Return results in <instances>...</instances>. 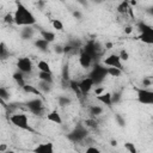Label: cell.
Instances as JSON below:
<instances>
[{"mask_svg":"<svg viewBox=\"0 0 153 153\" xmlns=\"http://www.w3.org/2000/svg\"><path fill=\"white\" fill-rule=\"evenodd\" d=\"M88 75L93 79L94 84L98 85V84H100V82H103L105 80L106 75H109L108 74V67H105V65L103 66V65L97 63V65L93 66V68L91 69V72H90Z\"/></svg>","mask_w":153,"mask_h":153,"instance_id":"obj_4","label":"cell"},{"mask_svg":"<svg viewBox=\"0 0 153 153\" xmlns=\"http://www.w3.org/2000/svg\"><path fill=\"white\" fill-rule=\"evenodd\" d=\"M93 62V57L91 55H88L86 51L81 50L80 55H79V65L82 67V68H90L91 65Z\"/></svg>","mask_w":153,"mask_h":153,"instance_id":"obj_11","label":"cell"},{"mask_svg":"<svg viewBox=\"0 0 153 153\" xmlns=\"http://www.w3.org/2000/svg\"><path fill=\"white\" fill-rule=\"evenodd\" d=\"M137 102L143 105H153V91L146 87L137 90Z\"/></svg>","mask_w":153,"mask_h":153,"instance_id":"obj_6","label":"cell"},{"mask_svg":"<svg viewBox=\"0 0 153 153\" xmlns=\"http://www.w3.org/2000/svg\"><path fill=\"white\" fill-rule=\"evenodd\" d=\"M37 68H38L39 72H49V73H53V72H51V68H50V65H49L47 61H44V60L38 61Z\"/></svg>","mask_w":153,"mask_h":153,"instance_id":"obj_22","label":"cell"},{"mask_svg":"<svg viewBox=\"0 0 153 153\" xmlns=\"http://www.w3.org/2000/svg\"><path fill=\"white\" fill-rule=\"evenodd\" d=\"M8 98H10V92L7 91V88L5 86H1L0 87V99L7 100Z\"/></svg>","mask_w":153,"mask_h":153,"instance_id":"obj_29","label":"cell"},{"mask_svg":"<svg viewBox=\"0 0 153 153\" xmlns=\"http://www.w3.org/2000/svg\"><path fill=\"white\" fill-rule=\"evenodd\" d=\"M129 8H130V7H129V1H128V0H123V1L118 5L117 11H118L120 13H124V14H126V13L129 11Z\"/></svg>","mask_w":153,"mask_h":153,"instance_id":"obj_25","label":"cell"},{"mask_svg":"<svg viewBox=\"0 0 153 153\" xmlns=\"http://www.w3.org/2000/svg\"><path fill=\"white\" fill-rule=\"evenodd\" d=\"M84 51H86L88 55H91L93 59H96V56H98V53H99V48L97 47V44L93 42V41H91V42H88V43H86V45L84 47V49H82Z\"/></svg>","mask_w":153,"mask_h":153,"instance_id":"obj_13","label":"cell"},{"mask_svg":"<svg viewBox=\"0 0 153 153\" xmlns=\"http://www.w3.org/2000/svg\"><path fill=\"white\" fill-rule=\"evenodd\" d=\"M120 98H121V96H120V93H112V103H117L118 100H120Z\"/></svg>","mask_w":153,"mask_h":153,"instance_id":"obj_35","label":"cell"},{"mask_svg":"<svg viewBox=\"0 0 153 153\" xmlns=\"http://www.w3.org/2000/svg\"><path fill=\"white\" fill-rule=\"evenodd\" d=\"M103 65H105L108 67L122 68V60H121V57H120L118 54H110V55H108L103 60Z\"/></svg>","mask_w":153,"mask_h":153,"instance_id":"obj_9","label":"cell"},{"mask_svg":"<svg viewBox=\"0 0 153 153\" xmlns=\"http://www.w3.org/2000/svg\"><path fill=\"white\" fill-rule=\"evenodd\" d=\"M78 1H84V0H78Z\"/></svg>","mask_w":153,"mask_h":153,"instance_id":"obj_41","label":"cell"},{"mask_svg":"<svg viewBox=\"0 0 153 153\" xmlns=\"http://www.w3.org/2000/svg\"><path fill=\"white\" fill-rule=\"evenodd\" d=\"M47 120L55 124H62V117L57 110H53L47 115Z\"/></svg>","mask_w":153,"mask_h":153,"instance_id":"obj_16","label":"cell"},{"mask_svg":"<svg viewBox=\"0 0 153 153\" xmlns=\"http://www.w3.org/2000/svg\"><path fill=\"white\" fill-rule=\"evenodd\" d=\"M105 47H106V49H111L112 48V43H106Z\"/></svg>","mask_w":153,"mask_h":153,"instance_id":"obj_39","label":"cell"},{"mask_svg":"<svg viewBox=\"0 0 153 153\" xmlns=\"http://www.w3.org/2000/svg\"><path fill=\"white\" fill-rule=\"evenodd\" d=\"M49 44H50V43H49L48 41H45L44 38H42V37L35 41V45H36L37 49L41 50V51H47L48 48H49Z\"/></svg>","mask_w":153,"mask_h":153,"instance_id":"obj_19","label":"cell"},{"mask_svg":"<svg viewBox=\"0 0 153 153\" xmlns=\"http://www.w3.org/2000/svg\"><path fill=\"white\" fill-rule=\"evenodd\" d=\"M37 76L42 81H47V82H50V84H53V81H54L53 73H49V72H39Z\"/></svg>","mask_w":153,"mask_h":153,"instance_id":"obj_21","label":"cell"},{"mask_svg":"<svg viewBox=\"0 0 153 153\" xmlns=\"http://www.w3.org/2000/svg\"><path fill=\"white\" fill-rule=\"evenodd\" d=\"M116 120H117V122H118L120 126H124V120H122V117H121L120 115L116 116Z\"/></svg>","mask_w":153,"mask_h":153,"instance_id":"obj_37","label":"cell"},{"mask_svg":"<svg viewBox=\"0 0 153 153\" xmlns=\"http://www.w3.org/2000/svg\"><path fill=\"white\" fill-rule=\"evenodd\" d=\"M118 55H120V57H121L122 61H128V60H129V54H128V51L124 50V49H122Z\"/></svg>","mask_w":153,"mask_h":153,"instance_id":"obj_31","label":"cell"},{"mask_svg":"<svg viewBox=\"0 0 153 153\" xmlns=\"http://www.w3.org/2000/svg\"><path fill=\"white\" fill-rule=\"evenodd\" d=\"M103 112V108L99 106V105H91L90 106V114L92 116H98V115H102Z\"/></svg>","mask_w":153,"mask_h":153,"instance_id":"obj_27","label":"cell"},{"mask_svg":"<svg viewBox=\"0 0 153 153\" xmlns=\"http://www.w3.org/2000/svg\"><path fill=\"white\" fill-rule=\"evenodd\" d=\"M41 37L42 38H44L45 41H48L49 43H51V42H54L55 41V38H56V36H55V33L54 32H51V31H48V30H41Z\"/></svg>","mask_w":153,"mask_h":153,"instance_id":"obj_20","label":"cell"},{"mask_svg":"<svg viewBox=\"0 0 153 153\" xmlns=\"http://www.w3.org/2000/svg\"><path fill=\"white\" fill-rule=\"evenodd\" d=\"M108 74H109L110 76H114V78L121 76V74H122V68H117V67H108Z\"/></svg>","mask_w":153,"mask_h":153,"instance_id":"obj_23","label":"cell"},{"mask_svg":"<svg viewBox=\"0 0 153 153\" xmlns=\"http://www.w3.org/2000/svg\"><path fill=\"white\" fill-rule=\"evenodd\" d=\"M4 22L7 23V24L14 23V17H13V14H12V13H7V14L5 16V18H4Z\"/></svg>","mask_w":153,"mask_h":153,"instance_id":"obj_32","label":"cell"},{"mask_svg":"<svg viewBox=\"0 0 153 153\" xmlns=\"http://www.w3.org/2000/svg\"><path fill=\"white\" fill-rule=\"evenodd\" d=\"M86 136H87V129H86V127H84V126H81V124L76 126V127L68 134V139L72 140V141H74V142H79V141L84 140Z\"/></svg>","mask_w":153,"mask_h":153,"instance_id":"obj_7","label":"cell"},{"mask_svg":"<svg viewBox=\"0 0 153 153\" xmlns=\"http://www.w3.org/2000/svg\"><path fill=\"white\" fill-rule=\"evenodd\" d=\"M22 88L25 93H29V94H32V96H36V97H42V94H43L37 86L31 85V84H25Z\"/></svg>","mask_w":153,"mask_h":153,"instance_id":"obj_15","label":"cell"},{"mask_svg":"<svg viewBox=\"0 0 153 153\" xmlns=\"http://www.w3.org/2000/svg\"><path fill=\"white\" fill-rule=\"evenodd\" d=\"M26 109L33 115H37V116L42 115V112L44 110V104H43L42 97H36V98L27 100L26 102Z\"/></svg>","mask_w":153,"mask_h":153,"instance_id":"obj_5","label":"cell"},{"mask_svg":"<svg viewBox=\"0 0 153 153\" xmlns=\"http://www.w3.org/2000/svg\"><path fill=\"white\" fill-rule=\"evenodd\" d=\"M51 25H53V27H54L55 30H57V31H62V30H63V24H62V22H61L60 19H53V20H51Z\"/></svg>","mask_w":153,"mask_h":153,"instance_id":"obj_28","label":"cell"},{"mask_svg":"<svg viewBox=\"0 0 153 153\" xmlns=\"http://www.w3.org/2000/svg\"><path fill=\"white\" fill-rule=\"evenodd\" d=\"M148 12H149V14H151V16H153V6H152V7L148 10Z\"/></svg>","mask_w":153,"mask_h":153,"instance_id":"obj_40","label":"cell"},{"mask_svg":"<svg viewBox=\"0 0 153 153\" xmlns=\"http://www.w3.org/2000/svg\"><path fill=\"white\" fill-rule=\"evenodd\" d=\"M17 68H18V71H20L24 74H30L32 72V69H33L31 59L27 57V56L19 57L18 61H17Z\"/></svg>","mask_w":153,"mask_h":153,"instance_id":"obj_8","label":"cell"},{"mask_svg":"<svg viewBox=\"0 0 153 153\" xmlns=\"http://www.w3.org/2000/svg\"><path fill=\"white\" fill-rule=\"evenodd\" d=\"M96 99H97L99 103H102V104H104V105H106V106H110V105L112 104V93L104 91L103 93L96 96Z\"/></svg>","mask_w":153,"mask_h":153,"instance_id":"obj_14","label":"cell"},{"mask_svg":"<svg viewBox=\"0 0 153 153\" xmlns=\"http://www.w3.org/2000/svg\"><path fill=\"white\" fill-rule=\"evenodd\" d=\"M8 56H10V50L7 49V47L5 45V43L1 42V44H0V57H1V60H5Z\"/></svg>","mask_w":153,"mask_h":153,"instance_id":"obj_26","label":"cell"},{"mask_svg":"<svg viewBox=\"0 0 153 153\" xmlns=\"http://www.w3.org/2000/svg\"><path fill=\"white\" fill-rule=\"evenodd\" d=\"M13 17H14V24L18 26H32L37 22L33 13L20 2L17 4Z\"/></svg>","mask_w":153,"mask_h":153,"instance_id":"obj_1","label":"cell"},{"mask_svg":"<svg viewBox=\"0 0 153 153\" xmlns=\"http://www.w3.org/2000/svg\"><path fill=\"white\" fill-rule=\"evenodd\" d=\"M137 27H139V39L145 44L153 45V26L141 22L137 24Z\"/></svg>","mask_w":153,"mask_h":153,"instance_id":"obj_2","label":"cell"},{"mask_svg":"<svg viewBox=\"0 0 153 153\" xmlns=\"http://www.w3.org/2000/svg\"><path fill=\"white\" fill-rule=\"evenodd\" d=\"M104 91H105V87H97V88L94 90V94H96V96H98V94L103 93Z\"/></svg>","mask_w":153,"mask_h":153,"instance_id":"obj_36","label":"cell"},{"mask_svg":"<svg viewBox=\"0 0 153 153\" xmlns=\"http://www.w3.org/2000/svg\"><path fill=\"white\" fill-rule=\"evenodd\" d=\"M85 151H86V153H92V152L93 153H98L99 152V149L97 147H87Z\"/></svg>","mask_w":153,"mask_h":153,"instance_id":"obj_34","label":"cell"},{"mask_svg":"<svg viewBox=\"0 0 153 153\" xmlns=\"http://www.w3.org/2000/svg\"><path fill=\"white\" fill-rule=\"evenodd\" d=\"M124 147L130 152V153H135L136 152V148H135V146H134V143H130V142H127V143H124Z\"/></svg>","mask_w":153,"mask_h":153,"instance_id":"obj_33","label":"cell"},{"mask_svg":"<svg viewBox=\"0 0 153 153\" xmlns=\"http://www.w3.org/2000/svg\"><path fill=\"white\" fill-rule=\"evenodd\" d=\"M33 152H37V153H53L54 152V146H53L51 142L38 143L33 148Z\"/></svg>","mask_w":153,"mask_h":153,"instance_id":"obj_12","label":"cell"},{"mask_svg":"<svg viewBox=\"0 0 153 153\" xmlns=\"http://www.w3.org/2000/svg\"><path fill=\"white\" fill-rule=\"evenodd\" d=\"M57 100H59V105H61V106H66V105L71 104V99L66 96H60Z\"/></svg>","mask_w":153,"mask_h":153,"instance_id":"obj_30","label":"cell"},{"mask_svg":"<svg viewBox=\"0 0 153 153\" xmlns=\"http://www.w3.org/2000/svg\"><path fill=\"white\" fill-rule=\"evenodd\" d=\"M79 82V87H80V91H81V94H87L91 90H92V87L96 85L94 84V81H93V79L88 75V76H86V78H82L80 81H78Z\"/></svg>","mask_w":153,"mask_h":153,"instance_id":"obj_10","label":"cell"},{"mask_svg":"<svg viewBox=\"0 0 153 153\" xmlns=\"http://www.w3.org/2000/svg\"><path fill=\"white\" fill-rule=\"evenodd\" d=\"M8 120H10V122H11L14 127H17V128H19V129L30 130V131L32 130L31 127H30V124H29V118H27L26 114H24V112L12 114Z\"/></svg>","mask_w":153,"mask_h":153,"instance_id":"obj_3","label":"cell"},{"mask_svg":"<svg viewBox=\"0 0 153 153\" xmlns=\"http://www.w3.org/2000/svg\"><path fill=\"white\" fill-rule=\"evenodd\" d=\"M25 74L24 73H22L20 71H18V72H16V73H13V75H12V78H13V80L17 82V85L18 86H20V87H23L26 82H25V76H24Z\"/></svg>","mask_w":153,"mask_h":153,"instance_id":"obj_18","label":"cell"},{"mask_svg":"<svg viewBox=\"0 0 153 153\" xmlns=\"http://www.w3.org/2000/svg\"><path fill=\"white\" fill-rule=\"evenodd\" d=\"M37 87L41 90L42 93H45V92H49L50 88H51V84L50 82H47V81H42L39 80V84L37 85Z\"/></svg>","mask_w":153,"mask_h":153,"instance_id":"obj_24","label":"cell"},{"mask_svg":"<svg viewBox=\"0 0 153 153\" xmlns=\"http://www.w3.org/2000/svg\"><path fill=\"white\" fill-rule=\"evenodd\" d=\"M33 35H35V30H33L32 26H23V29H22V31H20L22 38H24V39H30V38L33 37Z\"/></svg>","mask_w":153,"mask_h":153,"instance_id":"obj_17","label":"cell"},{"mask_svg":"<svg viewBox=\"0 0 153 153\" xmlns=\"http://www.w3.org/2000/svg\"><path fill=\"white\" fill-rule=\"evenodd\" d=\"M133 31V27L131 26H127V27H124V32L126 33H130Z\"/></svg>","mask_w":153,"mask_h":153,"instance_id":"obj_38","label":"cell"}]
</instances>
